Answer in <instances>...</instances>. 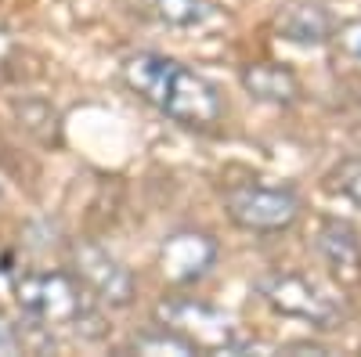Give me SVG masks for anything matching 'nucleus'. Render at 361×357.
<instances>
[{"label":"nucleus","instance_id":"f257e3e1","mask_svg":"<svg viewBox=\"0 0 361 357\" xmlns=\"http://www.w3.org/2000/svg\"><path fill=\"white\" fill-rule=\"evenodd\" d=\"M123 80L141 101H148L156 112H163L166 119H173L185 130L206 134L224 115L221 91L202 73L180 65L177 58H166L156 51L130 54L123 62Z\"/></svg>","mask_w":361,"mask_h":357},{"label":"nucleus","instance_id":"f03ea898","mask_svg":"<svg viewBox=\"0 0 361 357\" xmlns=\"http://www.w3.org/2000/svg\"><path fill=\"white\" fill-rule=\"evenodd\" d=\"M257 296L286 318H300L307 321L311 329L329 332V329H340L343 321V300L336 292H329L322 282L307 278V275H296V271H267L253 282Z\"/></svg>","mask_w":361,"mask_h":357},{"label":"nucleus","instance_id":"7ed1b4c3","mask_svg":"<svg viewBox=\"0 0 361 357\" xmlns=\"http://www.w3.org/2000/svg\"><path fill=\"white\" fill-rule=\"evenodd\" d=\"M18 311L37 325V329H54V325H80L90 318V303L83 296V282L66 271H33L15 282Z\"/></svg>","mask_w":361,"mask_h":357},{"label":"nucleus","instance_id":"20e7f679","mask_svg":"<svg viewBox=\"0 0 361 357\" xmlns=\"http://www.w3.org/2000/svg\"><path fill=\"white\" fill-rule=\"evenodd\" d=\"M156 321L163 325V329L185 336L195 350H214V353H243L246 350L235 321L224 311L209 307L202 300H188V296L163 300L156 307Z\"/></svg>","mask_w":361,"mask_h":357},{"label":"nucleus","instance_id":"39448f33","mask_svg":"<svg viewBox=\"0 0 361 357\" xmlns=\"http://www.w3.org/2000/svg\"><path fill=\"white\" fill-rule=\"evenodd\" d=\"M221 199H224V213L243 231H257V234L293 227L300 210H304L300 195L279 184H235Z\"/></svg>","mask_w":361,"mask_h":357},{"label":"nucleus","instance_id":"423d86ee","mask_svg":"<svg viewBox=\"0 0 361 357\" xmlns=\"http://www.w3.org/2000/svg\"><path fill=\"white\" fill-rule=\"evenodd\" d=\"M73 275L83 282V289L94 292L98 303H109V307H127L137 292V282L130 275V267H123L109 249L87 242V238H76L73 249Z\"/></svg>","mask_w":361,"mask_h":357},{"label":"nucleus","instance_id":"0eeeda50","mask_svg":"<svg viewBox=\"0 0 361 357\" xmlns=\"http://www.w3.org/2000/svg\"><path fill=\"white\" fill-rule=\"evenodd\" d=\"M217 238L195 231V227H180L163 238L159 246V275L170 285H192L209 275V267L217 263Z\"/></svg>","mask_w":361,"mask_h":357},{"label":"nucleus","instance_id":"6e6552de","mask_svg":"<svg viewBox=\"0 0 361 357\" xmlns=\"http://www.w3.org/2000/svg\"><path fill=\"white\" fill-rule=\"evenodd\" d=\"M314 246H318L322 263L329 267V275H333L340 285H347V289L361 285V238L347 220L325 217L318 224Z\"/></svg>","mask_w":361,"mask_h":357},{"label":"nucleus","instance_id":"1a4fd4ad","mask_svg":"<svg viewBox=\"0 0 361 357\" xmlns=\"http://www.w3.org/2000/svg\"><path fill=\"white\" fill-rule=\"evenodd\" d=\"M238 80H243L246 94L267 105H293L300 98V80L286 65H275V62H253L243 69Z\"/></svg>","mask_w":361,"mask_h":357},{"label":"nucleus","instance_id":"9d476101","mask_svg":"<svg viewBox=\"0 0 361 357\" xmlns=\"http://www.w3.org/2000/svg\"><path fill=\"white\" fill-rule=\"evenodd\" d=\"M279 33L293 44H325L333 40L336 22L318 4H289L279 15Z\"/></svg>","mask_w":361,"mask_h":357},{"label":"nucleus","instance_id":"9b49d317","mask_svg":"<svg viewBox=\"0 0 361 357\" xmlns=\"http://www.w3.org/2000/svg\"><path fill=\"white\" fill-rule=\"evenodd\" d=\"M156 15L177 29L202 25L209 18V0H156Z\"/></svg>","mask_w":361,"mask_h":357},{"label":"nucleus","instance_id":"f8f14e48","mask_svg":"<svg viewBox=\"0 0 361 357\" xmlns=\"http://www.w3.org/2000/svg\"><path fill=\"white\" fill-rule=\"evenodd\" d=\"M134 350H141V353H199L185 336H177V332H170V329H163V325H156V329H148V332H141V336H134V343H130Z\"/></svg>","mask_w":361,"mask_h":357},{"label":"nucleus","instance_id":"ddd939ff","mask_svg":"<svg viewBox=\"0 0 361 357\" xmlns=\"http://www.w3.org/2000/svg\"><path fill=\"white\" fill-rule=\"evenodd\" d=\"M325 188L361 206V159H343L340 166H333L325 173Z\"/></svg>","mask_w":361,"mask_h":357},{"label":"nucleus","instance_id":"4468645a","mask_svg":"<svg viewBox=\"0 0 361 357\" xmlns=\"http://www.w3.org/2000/svg\"><path fill=\"white\" fill-rule=\"evenodd\" d=\"M333 40L340 44L343 54H350V58H357V62H361V22H343L336 33H333Z\"/></svg>","mask_w":361,"mask_h":357},{"label":"nucleus","instance_id":"2eb2a0df","mask_svg":"<svg viewBox=\"0 0 361 357\" xmlns=\"http://www.w3.org/2000/svg\"><path fill=\"white\" fill-rule=\"evenodd\" d=\"M18 346H22V336H18V329H15V321L0 311V357L18 353Z\"/></svg>","mask_w":361,"mask_h":357}]
</instances>
